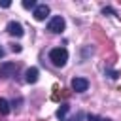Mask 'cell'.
Returning a JSON list of instances; mask_svg holds the SVG:
<instances>
[{"mask_svg":"<svg viewBox=\"0 0 121 121\" xmlns=\"http://www.w3.org/2000/svg\"><path fill=\"white\" fill-rule=\"evenodd\" d=\"M64 28H66V21H64V17H60V15L51 17L49 23H47V30L53 32V34H60Z\"/></svg>","mask_w":121,"mask_h":121,"instance_id":"obj_2","label":"cell"},{"mask_svg":"<svg viewBox=\"0 0 121 121\" xmlns=\"http://www.w3.org/2000/svg\"><path fill=\"white\" fill-rule=\"evenodd\" d=\"M38 76H40V70H38L36 66H32V68H28V70L25 72V81H26V83H36V81H38Z\"/></svg>","mask_w":121,"mask_h":121,"instance_id":"obj_7","label":"cell"},{"mask_svg":"<svg viewBox=\"0 0 121 121\" xmlns=\"http://www.w3.org/2000/svg\"><path fill=\"white\" fill-rule=\"evenodd\" d=\"M68 110H70V104H68V102H62V104H60V108L57 110V117H59L60 121H64V119H66Z\"/></svg>","mask_w":121,"mask_h":121,"instance_id":"obj_8","label":"cell"},{"mask_svg":"<svg viewBox=\"0 0 121 121\" xmlns=\"http://www.w3.org/2000/svg\"><path fill=\"white\" fill-rule=\"evenodd\" d=\"M49 60H51L53 66L62 68V66L66 64V60H68V51H66L64 47H53V49L49 51Z\"/></svg>","mask_w":121,"mask_h":121,"instance_id":"obj_1","label":"cell"},{"mask_svg":"<svg viewBox=\"0 0 121 121\" xmlns=\"http://www.w3.org/2000/svg\"><path fill=\"white\" fill-rule=\"evenodd\" d=\"M34 19L36 21H45L47 19V15H49V6L47 4H38L36 8H34Z\"/></svg>","mask_w":121,"mask_h":121,"instance_id":"obj_5","label":"cell"},{"mask_svg":"<svg viewBox=\"0 0 121 121\" xmlns=\"http://www.w3.org/2000/svg\"><path fill=\"white\" fill-rule=\"evenodd\" d=\"M4 53H6V51H4V47H2V45H0V59H2V57H4Z\"/></svg>","mask_w":121,"mask_h":121,"instance_id":"obj_17","label":"cell"},{"mask_svg":"<svg viewBox=\"0 0 121 121\" xmlns=\"http://www.w3.org/2000/svg\"><path fill=\"white\" fill-rule=\"evenodd\" d=\"M102 13H104V15H106V13H110V15H117V13H115L112 8H102Z\"/></svg>","mask_w":121,"mask_h":121,"instance_id":"obj_14","label":"cell"},{"mask_svg":"<svg viewBox=\"0 0 121 121\" xmlns=\"http://www.w3.org/2000/svg\"><path fill=\"white\" fill-rule=\"evenodd\" d=\"M6 30H8V34H9V36H15V38H21V36L25 34L23 25H21V23H17V21H9V23L6 25Z\"/></svg>","mask_w":121,"mask_h":121,"instance_id":"obj_3","label":"cell"},{"mask_svg":"<svg viewBox=\"0 0 121 121\" xmlns=\"http://www.w3.org/2000/svg\"><path fill=\"white\" fill-rule=\"evenodd\" d=\"M36 6H38V4H36L34 0H23V8H26V9H30V8L34 9Z\"/></svg>","mask_w":121,"mask_h":121,"instance_id":"obj_12","label":"cell"},{"mask_svg":"<svg viewBox=\"0 0 121 121\" xmlns=\"http://www.w3.org/2000/svg\"><path fill=\"white\" fill-rule=\"evenodd\" d=\"M106 76H108L110 79H117V78H119V72H117V70H110V68H106Z\"/></svg>","mask_w":121,"mask_h":121,"instance_id":"obj_11","label":"cell"},{"mask_svg":"<svg viewBox=\"0 0 121 121\" xmlns=\"http://www.w3.org/2000/svg\"><path fill=\"white\" fill-rule=\"evenodd\" d=\"M9 6H11L9 0H0V8H9Z\"/></svg>","mask_w":121,"mask_h":121,"instance_id":"obj_15","label":"cell"},{"mask_svg":"<svg viewBox=\"0 0 121 121\" xmlns=\"http://www.w3.org/2000/svg\"><path fill=\"white\" fill-rule=\"evenodd\" d=\"M11 49H13L15 53H21V45H17V43H15V45H11Z\"/></svg>","mask_w":121,"mask_h":121,"instance_id":"obj_16","label":"cell"},{"mask_svg":"<svg viewBox=\"0 0 121 121\" xmlns=\"http://www.w3.org/2000/svg\"><path fill=\"white\" fill-rule=\"evenodd\" d=\"M0 113L2 115H8L9 113V102L6 98H0Z\"/></svg>","mask_w":121,"mask_h":121,"instance_id":"obj_9","label":"cell"},{"mask_svg":"<svg viewBox=\"0 0 121 121\" xmlns=\"http://www.w3.org/2000/svg\"><path fill=\"white\" fill-rule=\"evenodd\" d=\"M70 87H72V91H76V93H85V91L89 89V81H87L85 78H74V79L70 81Z\"/></svg>","mask_w":121,"mask_h":121,"instance_id":"obj_4","label":"cell"},{"mask_svg":"<svg viewBox=\"0 0 121 121\" xmlns=\"http://www.w3.org/2000/svg\"><path fill=\"white\" fill-rule=\"evenodd\" d=\"M83 119H85V113H83V112H78L76 115H72V117H66L64 121H83Z\"/></svg>","mask_w":121,"mask_h":121,"instance_id":"obj_10","label":"cell"},{"mask_svg":"<svg viewBox=\"0 0 121 121\" xmlns=\"http://www.w3.org/2000/svg\"><path fill=\"white\" fill-rule=\"evenodd\" d=\"M17 72V64L15 62H2L0 64V76L2 78H9Z\"/></svg>","mask_w":121,"mask_h":121,"instance_id":"obj_6","label":"cell"},{"mask_svg":"<svg viewBox=\"0 0 121 121\" xmlns=\"http://www.w3.org/2000/svg\"><path fill=\"white\" fill-rule=\"evenodd\" d=\"M87 119H89V121H112V119H106V117H98V115H91V113L87 115Z\"/></svg>","mask_w":121,"mask_h":121,"instance_id":"obj_13","label":"cell"}]
</instances>
